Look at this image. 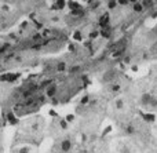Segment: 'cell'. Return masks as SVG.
<instances>
[{"mask_svg": "<svg viewBox=\"0 0 157 153\" xmlns=\"http://www.w3.org/2000/svg\"><path fill=\"white\" fill-rule=\"evenodd\" d=\"M134 10L139 13V11H142V10H143V6L140 4V3H135V6H134Z\"/></svg>", "mask_w": 157, "mask_h": 153, "instance_id": "cell-1", "label": "cell"}, {"mask_svg": "<svg viewBox=\"0 0 157 153\" xmlns=\"http://www.w3.org/2000/svg\"><path fill=\"white\" fill-rule=\"evenodd\" d=\"M143 4H145V6H152L153 3L150 1V0H143Z\"/></svg>", "mask_w": 157, "mask_h": 153, "instance_id": "cell-2", "label": "cell"}, {"mask_svg": "<svg viewBox=\"0 0 157 153\" xmlns=\"http://www.w3.org/2000/svg\"><path fill=\"white\" fill-rule=\"evenodd\" d=\"M119 3H120V4H127L128 0H119Z\"/></svg>", "mask_w": 157, "mask_h": 153, "instance_id": "cell-3", "label": "cell"}, {"mask_svg": "<svg viewBox=\"0 0 157 153\" xmlns=\"http://www.w3.org/2000/svg\"><path fill=\"white\" fill-rule=\"evenodd\" d=\"M128 1H131V3H136V0H128Z\"/></svg>", "mask_w": 157, "mask_h": 153, "instance_id": "cell-4", "label": "cell"}]
</instances>
